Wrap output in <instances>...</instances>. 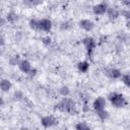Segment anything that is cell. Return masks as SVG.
<instances>
[{
    "mask_svg": "<svg viewBox=\"0 0 130 130\" xmlns=\"http://www.w3.org/2000/svg\"><path fill=\"white\" fill-rule=\"evenodd\" d=\"M88 68H89V63H88L87 61H80V62H78V64H77V69H78V71L81 72V73L87 72Z\"/></svg>",
    "mask_w": 130,
    "mask_h": 130,
    "instance_id": "cell-13",
    "label": "cell"
},
{
    "mask_svg": "<svg viewBox=\"0 0 130 130\" xmlns=\"http://www.w3.org/2000/svg\"><path fill=\"white\" fill-rule=\"evenodd\" d=\"M43 43H44V44H50V43H51V39H50L49 37L43 38Z\"/></svg>",
    "mask_w": 130,
    "mask_h": 130,
    "instance_id": "cell-25",
    "label": "cell"
},
{
    "mask_svg": "<svg viewBox=\"0 0 130 130\" xmlns=\"http://www.w3.org/2000/svg\"><path fill=\"white\" fill-rule=\"evenodd\" d=\"M121 79H122V82H123V83H124L126 86L130 87V73H125V74H122Z\"/></svg>",
    "mask_w": 130,
    "mask_h": 130,
    "instance_id": "cell-18",
    "label": "cell"
},
{
    "mask_svg": "<svg viewBox=\"0 0 130 130\" xmlns=\"http://www.w3.org/2000/svg\"><path fill=\"white\" fill-rule=\"evenodd\" d=\"M0 87H1V90H2L3 92L9 91V90H10V88L12 87V83H11V81H10V80L3 78V79H1Z\"/></svg>",
    "mask_w": 130,
    "mask_h": 130,
    "instance_id": "cell-11",
    "label": "cell"
},
{
    "mask_svg": "<svg viewBox=\"0 0 130 130\" xmlns=\"http://www.w3.org/2000/svg\"><path fill=\"white\" fill-rule=\"evenodd\" d=\"M4 21H5V20H4V18H1V26H3V25H4Z\"/></svg>",
    "mask_w": 130,
    "mask_h": 130,
    "instance_id": "cell-27",
    "label": "cell"
},
{
    "mask_svg": "<svg viewBox=\"0 0 130 130\" xmlns=\"http://www.w3.org/2000/svg\"><path fill=\"white\" fill-rule=\"evenodd\" d=\"M108 8L109 7H108V5L106 3H99V4H95L92 7V12L95 15H103V14L107 13Z\"/></svg>",
    "mask_w": 130,
    "mask_h": 130,
    "instance_id": "cell-5",
    "label": "cell"
},
{
    "mask_svg": "<svg viewBox=\"0 0 130 130\" xmlns=\"http://www.w3.org/2000/svg\"><path fill=\"white\" fill-rule=\"evenodd\" d=\"M106 105H107L106 99L103 98V96L96 98V99L93 101V103H92V107H93V110H94V111H99V110L105 109V108H106Z\"/></svg>",
    "mask_w": 130,
    "mask_h": 130,
    "instance_id": "cell-7",
    "label": "cell"
},
{
    "mask_svg": "<svg viewBox=\"0 0 130 130\" xmlns=\"http://www.w3.org/2000/svg\"><path fill=\"white\" fill-rule=\"evenodd\" d=\"M22 1L27 6H37L43 2V0H22Z\"/></svg>",
    "mask_w": 130,
    "mask_h": 130,
    "instance_id": "cell-19",
    "label": "cell"
},
{
    "mask_svg": "<svg viewBox=\"0 0 130 130\" xmlns=\"http://www.w3.org/2000/svg\"><path fill=\"white\" fill-rule=\"evenodd\" d=\"M120 13L122 14V16H123L124 18H126L127 20H130V8H128V9H123Z\"/></svg>",
    "mask_w": 130,
    "mask_h": 130,
    "instance_id": "cell-22",
    "label": "cell"
},
{
    "mask_svg": "<svg viewBox=\"0 0 130 130\" xmlns=\"http://www.w3.org/2000/svg\"><path fill=\"white\" fill-rule=\"evenodd\" d=\"M36 73H37V70H36L35 68H31V69H30V71H29L27 74L29 75V77H34V76L36 75Z\"/></svg>",
    "mask_w": 130,
    "mask_h": 130,
    "instance_id": "cell-23",
    "label": "cell"
},
{
    "mask_svg": "<svg viewBox=\"0 0 130 130\" xmlns=\"http://www.w3.org/2000/svg\"><path fill=\"white\" fill-rule=\"evenodd\" d=\"M75 102L67 96H64L61 101L56 104V109L63 113H73L75 111Z\"/></svg>",
    "mask_w": 130,
    "mask_h": 130,
    "instance_id": "cell-1",
    "label": "cell"
},
{
    "mask_svg": "<svg viewBox=\"0 0 130 130\" xmlns=\"http://www.w3.org/2000/svg\"><path fill=\"white\" fill-rule=\"evenodd\" d=\"M120 14H121L120 11L117 10L116 8H108V10H107V15H108V17H109L111 20L117 19Z\"/></svg>",
    "mask_w": 130,
    "mask_h": 130,
    "instance_id": "cell-12",
    "label": "cell"
},
{
    "mask_svg": "<svg viewBox=\"0 0 130 130\" xmlns=\"http://www.w3.org/2000/svg\"><path fill=\"white\" fill-rule=\"evenodd\" d=\"M30 28H32L34 30H40V20L37 19H30L28 22Z\"/></svg>",
    "mask_w": 130,
    "mask_h": 130,
    "instance_id": "cell-16",
    "label": "cell"
},
{
    "mask_svg": "<svg viewBox=\"0 0 130 130\" xmlns=\"http://www.w3.org/2000/svg\"><path fill=\"white\" fill-rule=\"evenodd\" d=\"M121 2H122L125 6H127L128 8H130V0H121Z\"/></svg>",
    "mask_w": 130,
    "mask_h": 130,
    "instance_id": "cell-24",
    "label": "cell"
},
{
    "mask_svg": "<svg viewBox=\"0 0 130 130\" xmlns=\"http://www.w3.org/2000/svg\"><path fill=\"white\" fill-rule=\"evenodd\" d=\"M17 18H18V16H17V14L14 13V12H9V13H7V15H6V20H7V22H10V23L15 22V21L17 20Z\"/></svg>",
    "mask_w": 130,
    "mask_h": 130,
    "instance_id": "cell-15",
    "label": "cell"
},
{
    "mask_svg": "<svg viewBox=\"0 0 130 130\" xmlns=\"http://www.w3.org/2000/svg\"><path fill=\"white\" fill-rule=\"evenodd\" d=\"M105 74L112 79H118L122 76V72L117 68H108L105 70Z\"/></svg>",
    "mask_w": 130,
    "mask_h": 130,
    "instance_id": "cell-6",
    "label": "cell"
},
{
    "mask_svg": "<svg viewBox=\"0 0 130 130\" xmlns=\"http://www.w3.org/2000/svg\"><path fill=\"white\" fill-rule=\"evenodd\" d=\"M19 62H20V60H19L18 56H13V57H11V58L9 59V64H10V65H12V66L18 65V64H19Z\"/></svg>",
    "mask_w": 130,
    "mask_h": 130,
    "instance_id": "cell-21",
    "label": "cell"
},
{
    "mask_svg": "<svg viewBox=\"0 0 130 130\" xmlns=\"http://www.w3.org/2000/svg\"><path fill=\"white\" fill-rule=\"evenodd\" d=\"M18 68H19V70H20L21 72L27 74V73L30 71V69H31V65H30L29 61L23 59V60H20V62H19V64H18Z\"/></svg>",
    "mask_w": 130,
    "mask_h": 130,
    "instance_id": "cell-10",
    "label": "cell"
},
{
    "mask_svg": "<svg viewBox=\"0 0 130 130\" xmlns=\"http://www.w3.org/2000/svg\"><path fill=\"white\" fill-rule=\"evenodd\" d=\"M41 123L44 128H51L57 124V119L52 115H48V116H45L42 118Z\"/></svg>",
    "mask_w": 130,
    "mask_h": 130,
    "instance_id": "cell-4",
    "label": "cell"
},
{
    "mask_svg": "<svg viewBox=\"0 0 130 130\" xmlns=\"http://www.w3.org/2000/svg\"><path fill=\"white\" fill-rule=\"evenodd\" d=\"M59 92H60V94H61L62 96H68V95L70 94V88H69L67 85H63V86L60 87Z\"/></svg>",
    "mask_w": 130,
    "mask_h": 130,
    "instance_id": "cell-17",
    "label": "cell"
},
{
    "mask_svg": "<svg viewBox=\"0 0 130 130\" xmlns=\"http://www.w3.org/2000/svg\"><path fill=\"white\" fill-rule=\"evenodd\" d=\"M95 113H96V116H98V117H99L101 120H103V121L107 120V119L109 118V116H110L109 112H108L106 109H102V110L95 111Z\"/></svg>",
    "mask_w": 130,
    "mask_h": 130,
    "instance_id": "cell-14",
    "label": "cell"
},
{
    "mask_svg": "<svg viewBox=\"0 0 130 130\" xmlns=\"http://www.w3.org/2000/svg\"><path fill=\"white\" fill-rule=\"evenodd\" d=\"M82 44L84 45L88 56H91V54H92V52H93V50H94V48L96 46L95 40L93 38H91V37H86V38H84L82 40Z\"/></svg>",
    "mask_w": 130,
    "mask_h": 130,
    "instance_id": "cell-3",
    "label": "cell"
},
{
    "mask_svg": "<svg viewBox=\"0 0 130 130\" xmlns=\"http://www.w3.org/2000/svg\"><path fill=\"white\" fill-rule=\"evenodd\" d=\"M79 26H80L82 29L86 30V31H90V30H92V28L94 27V23H93L92 20L85 18V19H81V20L79 21Z\"/></svg>",
    "mask_w": 130,
    "mask_h": 130,
    "instance_id": "cell-9",
    "label": "cell"
},
{
    "mask_svg": "<svg viewBox=\"0 0 130 130\" xmlns=\"http://www.w3.org/2000/svg\"><path fill=\"white\" fill-rule=\"evenodd\" d=\"M75 129H77V130H87V129H90V127L87 124H85L84 122H78L75 125Z\"/></svg>",
    "mask_w": 130,
    "mask_h": 130,
    "instance_id": "cell-20",
    "label": "cell"
},
{
    "mask_svg": "<svg viewBox=\"0 0 130 130\" xmlns=\"http://www.w3.org/2000/svg\"><path fill=\"white\" fill-rule=\"evenodd\" d=\"M108 99L111 102L112 106L115 107V108H122L126 104V100H125V98H124V95L122 93L112 92V93L109 94Z\"/></svg>",
    "mask_w": 130,
    "mask_h": 130,
    "instance_id": "cell-2",
    "label": "cell"
},
{
    "mask_svg": "<svg viewBox=\"0 0 130 130\" xmlns=\"http://www.w3.org/2000/svg\"><path fill=\"white\" fill-rule=\"evenodd\" d=\"M52 26H53V23L49 18H43L40 20V30L49 32L52 29Z\"/></svg>",
    "mask_w": 130,
    "mask_h": 130,
    "instance_id": "cell-8",
    "label": "cell"
},
{
    "mask_svg": "<svg viewBox=\"0 0 130 130\" xmlns=\"http://www.w3.org/2000/svg\"><path fill=\"white\" fill-rule=\"evenodd\" d=\"M3 45H4V38H3V36H1V46L3 47Z\"/></svg>",
    "mask_w": 130,
    "mask_h": 130,
    "instance_id": "cell-26",
    "label": "cell"
}]
</instances>
